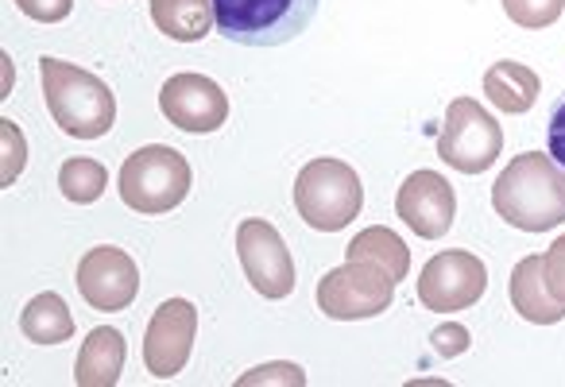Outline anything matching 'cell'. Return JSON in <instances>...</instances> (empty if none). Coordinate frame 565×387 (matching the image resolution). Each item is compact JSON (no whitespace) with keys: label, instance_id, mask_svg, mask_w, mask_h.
Returning <instances> with one entry per match:
<instances>
[{"label":"cell","instance_id":"cell-1","mask_svg":"<svg viewBox=\"0 0 565 387\" xmlns=\"http://www.w3.org/2000/svg\"><path fill=\"white\" fill-rule=\"evenodd\" d=\"M492 206L523 233H546L565 222V171L542 151H523L492 182Z\"/></svg>","mask_w":565,"mask_h":387},{"label":"cell","instance_id":"cell-2","mask_svg":"<svg viewBox=\"0 0 565 387\" xmlns=\"http://www.w3.org/2000/svg\"><path fill=\"white\" fill-rule=\"evenodd\" d=\"M40 82L55 125L74 140H102L117 120V97L97 74L63 58H40Z\"/></svg>","mask_w":565,"mask_h":387},{"label":"cell","instance_id":"cell-3","mask_svg":"<svg viewBox=\"0 0 565 387\" xmlns=\"http://www.w3.org/2000/svg\"><path fill=\"white\" fill-rule=\"evenodd\" d=\"M190 194V163L167 143L136 148L120 166V202L143 217L171 214Z\"/></svg>","mask_w":565,"mask_h":387},{"label":"cell","instance_id":"cell-4","mask_svg":"<svg viewBox=\"0 0 565 387\" xmlns=\"http://www.w3.org/2000/svg\"><path fill=\"white\" fill-rule=\"evenodd\" d=\"M364 206L361 174L341 159H310L295 179V209L318 233H341Z\"/></svg>","mask_w":565,"mask_h":387},{"label":"cell","instance_id":"cell-5","mask_svg":"<svg viewBox=\"0 0 565 387\" xmlns=\"http://www.w3.org/2000/svg\"><path fill=\"white\" fill-rule=\"evenodd\" d=\"M318 0H213V20L241 47H279L307 32Z\"/></svg>","mask_w":565,"mask_h":387},{"label":"cell","instance_id":"cell-6","mask_svg":"<svg viewBox=\"0 0 565 387\" xmlns=\"http://www.w3.org/2000/svg\"><path fill=\"white\" fill-rule=\"evenodd\" d=\"M395 302V279L380 264L345 260L318 283V310L333 322H364Z\"/></svg>","mask_w":565,"mask_h":387},{"label":"cell","instance_id":"cell-7","mask_svg":"<svg viewBox=\"0 0 565 387\" xmlns=\"http://www.w3.org/2000/svg\"><path fill=\"white\" fill-rule=\"evenodd\" d=\"M500 151L503 128L495 125L492 112L480 109L472 97H454L438 136V159H446L461 174H480L500 159Z\"/></svg>","mask_w":565,"mask_h":387},{"label":"cell","instance_id":"cell-8","mask_svg":"<svg viewBox=\"0 0 565 387\" xmlns=\"http://www.w3.org/2000/svg\"><path fill=\"white\" fill-rule=\"evenodd\" d=\"M236 256H241L244 279L264 299H287L295 291V260L282 245L279 229L264 217H248L236 229Z\"/></svg>","mask_w":565,"mask_h":387},{"label":"cell","instance_id":"cell-9","mask_svg":"<svg viewBox=\"0 0 565 387\" xmlns=\"http://www.w3.org/2000/svg\"><path fill=\"white\" fill-rule=\"evenodd\" d=\"M488 291V268L472 252H438L418 276V302L434 314L469 310Z\"/></svg>","mask_w":565,"mask_h":387},{"label":"cell","instance_id":"cell-10","mask_svg":"<svg viewBox=\"0 0 565 387\" xmlns=\"http://www.w3.org/2000/svg\"><path fill=\"white\" fill-rule=\"evenodd\" d=\"M198 337V310L186 299H167L156 307L143 333V364L156 379H171L186 368Z\"/></svg>","mask_w":565,"mask_h":387},{"label":"cell","instance_id":"cell-11","mask_svg":"<svg viewBox=\"0 0 565 387\" xmlns=\"http://www.w3.org/2000/svg\"><path fill=\"white\" fill-rule=\"evenodd\" d=\"M159 109L174 128L190 136L217 132L228 120V94L205 74H174L159 89Z\"/></svg>","mask_w":565,"mask_h":387},{"label":"cell","instance_id":"cell-12","mask_svg":"<svg viewBox=\"0 0 565 387\" xmlns=\"http://www.w3.org/2000/svg\"><path fill=\"white\" fill-rule=\"evenodd\" d=\"M78 294L94 310H128L140 294V268L125 248H89L78 260Z\"/></svg>","mask_w":565,"mask_h":387},{"label":"cell","instance_id":"cell-13","mask_svg":"<svg viewBox=\"0 0 565 387\" xmlns=\"http://www.w3.org/2000/svg\"><path fill=\"white\" fill-rule=\"evenodd\" d=\"M395 214L403 217L407 229L423 240H441L454 229L457 217V194L446 174L438 171H415L395 194Z\"/></svg>","mask_w":565,"mask_h":387},{"label":"cell","instance_id":"cell-14","mask_svg":"<svg viewBox=\"0 0 565 387\" xmlns=\"http://www.w3.org/2000/svg\"><path fill=\"white\" fill-rule=\"evenodd\" d=\"M125 333L113 325H97L89 330V337L82 341L78 364H74V384L78 387H113L125 372Z\"/></svg>","mask_w":565,"mask_h":387},{"label":"cell","instance_id":"cell-15","mask_svg":"<svg viewBox=\"0 0 565 387\" xmlns=\"http://www.w3.org/2000/svg\"><path fill=\"white\" fill-rule=\"evenodd\" d=\"M511 307L519 310V318H526L531 325H554L565 318V307L546 291V279H542V256H523L515 264L508 279Z\"/></svg>","mask_w":565,"mask_h":387},{"label":"cell","instance_id":"cell-16","mask_svg":"<svg viewBox=\"0 0 565 387\" xmlns=\"http://www.w3.org/2000/svg\"><path fill=\"white\" fill-rule=\"evenodd\" d=\"M539 89H542L539 74L523 63H511V58L492 63L484 74L488 101H492L500 112H508V117H523V112H531L534 101H539Z\"/></svg>","mask_w":565,"mask_h":387},{"label":"cell","instance_id":"cell-17","mask_svg":"<svg viewBox=\"0 0 565 387\" xmlns=\"http://www.w3.org/2000/svg\"><path fill=\"white\" fill-rule=\"evenodd\" d=\"M151 24L174 43H202L217 28L213 0H151Z\"/></svg>","mask_w":565,"mask_h":387},{"label":"cell","instance_id":"cell-18","mask_svg":"<svg viewBox=\"0 0 565 387\" xmlns=\"http://www.w3.org/2000/svg\"><path fill=\"white\" fill-rule=\"evenodd\" d=\"M20 330H24V337L35 341V345H63V341L74 337V314L66 310L63 294L43 291L24 307Z\"/></svg>","mask_w":565,"mask_h":387},{"label":"cell","instance_id":"cell-19","mask_svg":"<svg viewBox=\"0 0 565 387\" xmlns=\"http://www.w3.org/2000/svg\"><path fill=\"white\" fill-rule=\"evenodd\" d=\"M345 260L380 264V268H384L387 276L399 283V279H407V271H411V248L403 245L399 233L384 229V225H372V229L356 233L353 245L345 248Z\"/></svg>","mask_w":565,"mask_h":387},{"label":"cell","instance_id":"cell-20","mask_svg":"<svg viewBox=\"0 0 565 387\" xmlns=\"http://www.w3.org/2000/svg\"><path fill=\"white\" fill-rule=\"evenodd\" d=\"M105 186H109V171L97 159H66L58 166V190L74 206H94L105 194Z\"/></svg>","mask_w":565,"mask_h":387},{"label":"cell","instance_id":"cell-21","mask_svg":"<svg viewBox=\"0 0 565 387\" xmlns=\"http://www.w3.org/2000/svg\"><path fill=\"white\" fill-rule=\"evenodd\" d=\"M503 12H508L511 24L526 28V32H539V28L557 24V17L565 12V0H500Z\"/></svg>","mask_w":565,"mask_h":387},{"label":"cell","instance_id":"cell-22","mask_svg":"<svg viewBox=\"0 0 565 387\" xmlns=\"http://www.w3.org/2000/svg\"><path fill=\"white\" fill-rule=\"evenodd\" d=\"M256 384H291V387H302L307 384V372L299 364H259V368L244 372L236 379V387H256Z\"/></svg>","mask_w":565,"mask_h":387},{"label":"cell","instance_id":"cell-23","mask_svg":"<svg viewBox=\"0 0 565 387\" xmlns=\"http://www.w3.org/2000/svg\"><path fill=\"white\" fill-rule=\"evenodd\" d=\"M0 140H4V171H0V182L12 186L24 171V132H20L12 120H0Z\"/></svg>","mask_w":565,"mask_h":387},{"label":"cell","instance_id":"cell-24","mask_svg":"<svg viewBox=\"0 0 565 387\" xmlns=\"http://www.w3.org/2000/svg\"><path fill=\"white\" fill-rule=\"evenodd\" d=\"M542 279H546V291L565 307V233L542 252Z\"/></svg>","mask_w":565,"mask_h":387},{"label":"cell","instance_id":"cell-25","mask_svg":"<svg viewBox=\"0 0 565 387\" xmlns=\"http://www.w3.org/2000/svg\"><path fill=\"white\" fill-rule=\"evenodd\" d=\"M17 9L28 20H40V24H58V20L71 17L74 0H17Z\"/></svg>","mask_w":565,"mask_h":387},{"label":"cell","instance_id":"cell-26","mask_svg":"<svg viewBox=\"0 0 565 387\" xmlns=\"http://www.w3.org/2000/svg\"><path fill=\"white\" fill-rule=\"evenodd\" d=\"M434 353L441 356H461L465 348H469V330L465 325H441V330H434Z\"/></svg>","mask_w":565,"mask_h":387},{"label":"cell","instance_id":"cell-27","mask_svg":"<svg viewBox=\"0 0 565 387\" xmlns=\"http://www.w3.org/2000/svg\"><path fill=\"white\" fill-rule=\"evenodd\" d=\"M546 143H550V159H554L557 166H565V101L557 105L554 117H550Z\"/></svg>","mask_w":565,"mask_h":387}]
</instances>
